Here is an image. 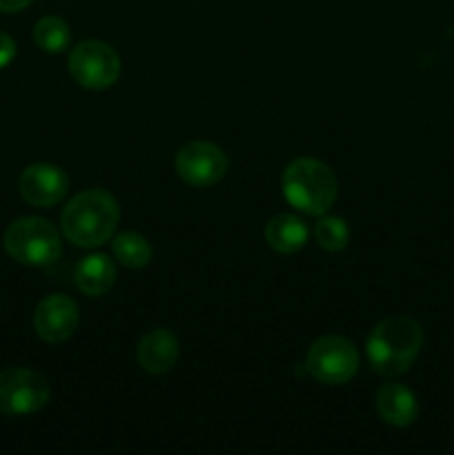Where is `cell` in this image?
<instances>
[{
    "label": "cell",
    "instance_id": "obj_2",
    "mask_svg": "<svg viewBox=\"0 0 454 455\" xmlns=\"http://www.w3.org/2000/svg\"><path fill=\"white\" fill-rule=\"evenodd\" d=\"M423 347L421 324L408 315H390L369 331L365 354L377 373L396 378L408 371Z\"/></svg>",
    "mask_w": 454,
    "mask_h": 455
},
{
    "label": "cell",
    "instance_id": "obj_3",
    "mask_svg": "<svg viewBox=\"0 0 454 455\" xmlns=\"http://www.w3.org/2000/svg\"><path fill=\"white\" fill-rule=\"evenodd\" d=\"M283 196L307 216H325L336 203V176L320 160L298 158L283 172Z\"/></svg>",
    "mask_w": 454,
    "mask_h": 455
},
{
    "label": "cell",
    "instance_id": "obj_17",
    "mask_svg": "<svg viewBox=\"0 0 454 455\" xmlns=\"http://www.w3.org/2000/svg\"><path fill=\"white\" fill-rule=\"evenodd\" d=\"M316 243L325 251H343L350 243V229L347 222L338 216H320V220L314 227Z\"/></svg>",
    "mask_w": 454,
    "mask_h": 455
},
{
    "label": "cell",
    "instance_id": "obj_8",
    "mask_svg": "<svg viewBox=\"0 0 454 455\" xmlns=\"http://www.w3.org/2000/svg\"><path fill=\"white\" fill-rule=\"evenodd\" d=\"M178 178L185 185L199 187H212L225 178L227 169H230V160H227L225 151L216 147L214 142L207 140H194L187 142L174 160Z\"/></svg>",
    "mask_w": 454,
    "mask_h": 455
},
{
    "label": "cell",
    "instance_id": "obj_16",
    "mask_svg": "<svg viewBox=\"0 0 454 455\" xmlns=\"http://www.w3.org/2000/svg\"><path fill=\"white\" fill-rule=\"evenodd\" d=\"M71 31L62 18L45 16L36 22L34 27V43L36 47L43 49L45 53H62L69 47Z\"/></svg>",
    "mask_w": 454,
    "mask_h": 455
},
{
    "label": "cell",
    "instance_id": "obj_15",
    "mask_svg": "<svg viewBox=\"0 0 454 455\" xmlns=\"http://www.w3.org/2000/svg\"><path fill=\"white\" fill-rule=\"evenodd\" d=\"M111 251H114L116 260L127 269H142V267L150 265L151 253H154L147 238H142L141 234H134V231L116 235L114 243H111Z\"/></svg>",
    "mask_w": 454,
    "mask_h": 455
},
{
    "label": "cell",
    "instance_id": "obj_6",
    "mask_svg": "<svg viewBox=\"0 0 454 455\" xmlns=\"http://www.w3.org/2000/svg\"><path fill=\"white\" fill-rule=\"evenodd\" d=\"M120 56L101 40H85L76 44L69 53V74L80 87L102 92L116 84L120 78Z\"/></svg>",
    "mask_w": 454,
    "mask_h": 455
},
{
    "label": "cell",
    "instance_id": "obj_9",
    "mask_svg": "<svg viewBox=\"0 0 454 455\" xmlns=\"http://www.w3.org/2000/svg\"><path fill=\"white\" fill-rule=\"evenodd\" d=\"M78 305L65 293H52L34 311V329L40 340L61 345L78 329Z\"/></svg>",
    "mask_w": 454,
    "mask_h": 455
},
{
    "label": "cell",
    "instance_id": "obj_10",
    "mask_svg": "<svg viewBox=\"0 0 454 455\" xmlns=\"http://www.w3.org/2000/svg\"><path fill=\"white\" fill-rule=\"evenodd\" d=\"M69 189V178L61 167L49 163L29 164L18 178V191L22 200L34 207H53Z\"/></svg>",
    "mask_w": 454,
    "mask_h": 455
},
{
    "label": "cell",
    "instance_id": "obj_1",
    "mask_svg": "<svg viewBox=\"0 0 454 455\" xmlns=\"http://www.w3.org/2000/svg\"><path fill=\"white\" fill-rule=\"evenodd\" d=\"M118 220L120 209L114 196L105 189H87L74 196L62 209L61 229L76 247L93 249L111 240Z\"/></svg>",
    "mask_w": 454,
    "mask_h": 455
},
{
    "label": "cell",
    "instance_id": "obj_12",
    "mask_svg": "<svg viewBox=\"0 0 454 455\" xmlns=\"http://www.w3.org/2000/svg\"><path fill=\"white\" fill-rule=\"evenodd\" d=\"M377 409L381 420L392 427H409L418 416L417 395L399 382H390L378 389Z\"/></svg>",
    "mask_w": 454,
    "mask_h": 455
},
{
    "label": "cell",
    "instance_id": "obj_7",
    "mask_svg": "<svg viewBox=\"0 0 454 455\" xmlns=\"http://www.w3.org/2000/svg\"><path fill=\"white\" fill-rule=\"evenodd\" d=\"M49 382L31 369H4L0 371V413L29 416L49 403Z\"/></svg>",
    "mask_w": 454,
    "mask_h": 455
},
{
    "label": "cell",
    "instance_id": "obj_14",
    "mask_svg": "<svg viewBox=\"0 0 454 455\" xmlns=\"http://www.w3.org/2000/svg\"><path fill=\"white\" fill-rule=\"evenodd\" d=\"M307 238H310L307 225L294 213H279L265 227L267 244L274 251L285 253V256L301 251L307 244Z\"/></svg>",
    "mask_w": 454,
    "mask_h": 455
},
{
    "label": "cell",
    "instance_id": "obj_4",
    "mask_svg": "<svg viewBox=\"0 0 454 455\" xmlns=\"http://www.w3.org/2000/svg\"><path fill=\"white\" fill-rule=\"evenodd\" d=\"M4 249L20 265L47 267L61 258L62 240L52 222L29 216L7 227Z\"/></svg>",
    "mask_w": 454,
    "mask_h": 455
},
{
    "label": "cell",
    "instance_id": "obj_5",
    "mask_svg": "<svg viewBox=\"0 0 454 455\" xmlns=\"http://www.w3.org/2000/svg\"><path fill=\"white\" fill-rule=\"evenodd\" d=\"M305 369L323 385H345L359 371V351L341 336H323L310 347Z\"/></svg>",
    "mask_w": 454,
    "mask_h": 455
},
{
    "label": "cell",
    "instance_id": "obj_18",
    "mask_svg": "<svg viewBox=\"0 0 454 455\" xmlns=\"http://www.w3.org/2000/svg\"><path fill=\"white\" fill-rule=\"evenodd\" d=\"M16 58V43L9 34L0 31V69L12 65V60Z\"/></svg>",
    "mask_w": 454,
    "mask_h": 455
},
{
    "label": "cell",
    "instance_id": "obj_13",
    "mask_svg": "<svg viewBox=\"0 0 454 455\" xmlns=\"http://www.w3.org/2000/svg\"><path fill=\"white\" fill-rule=\"evenodd\" d=\"M116 283V265L109 256L105 253H92V256L83 258L76 267V287L85 293V296H105L111 291Z\"/></svg>",
    "mask_w": 454,
    "mask_h": 455
},
{
    "label": "cell",
    "instance_id": "obj_11",
    "mask_svg": "<svg viewBox=\"0 0 454 455\" xmlns=\"http://www.w3.org/2000/svg\"><path fill=\"white\" fill-rule=\"evenodd\" d=\"M178 355H181V345L169 329H151L142 336L136 349L138 364L154 376L172 371L178 363Z\"/></svg>",
    "mask_w": 454,
    "mask_h": 455
},
{
    "label": "cell",
    "instance_id": "obj_19",
    "mask_svg": "<svg viewBox=\"0 0 454 455\" xmlns=\"http://www.w3.org/2000/svg\"><path fill=\"white\" fill-rule=\"evenodd\" d=\"M31 3H34V0H0V12L16 13V12H22L25 7H29Z\"/></svg>",
    "mask_w": 454,
    "mask_h": 455
}]
</instances>
